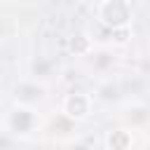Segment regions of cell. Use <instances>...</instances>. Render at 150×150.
Instances as JSON below:
<instances>
[{"label":"cell","mask_w":150,"mask_h":150,"mask_svg":"<svg viewBox=\"0 0 150 150\" xmlns=\"http://www.w3.org/2000/svg\"><path fill=\"white\" fill-rule=\"evenodd\" d=\"M96 19L103 28H127L134 21L131 0H98L96 2Z\"/></svg>","instance_id":"1"},{"label":"cell","mask_w":150,"mask_h":150,"mask_svg":"<svg viewBox=\"0 0 150 150\" xmlns=\"http://www.w3.org/2000/svg\"><path fill=\"white\" fill-rule=\"evenodd\" d=\"M91 105H94V101H91V96H89L87 91L73 89V91H68V94L63 96V101H61V112L68 115V117L75 120V122H84V120L91 115Z\"/></svg>","instance_id":"2"},{"label":"cell","mask_w":150,"mask_h":150,"mask_svg":"<svg viewBox=\"0 0 150 150\" xmlns=\"http://www.w3.org/2000/svg\"><path fill=\"white\" fill-rule=\"evenodd\" d=\"M38 124V115L30 105L16 103L7 115V129L12 136H28Z\"/></svg>","instance_id":"3"},{"label":"cell","mask_w":150,"mask_h":150,"mask_svg":"<svg viewBox=\"0 0 150 150\" xmlns=\"http://www.w3.org/2000/svg\"><path fill=\"white\" fill-rule=\"evenodd\" d=\"M45 96H47V87L42 82H38L35 77L33 80H23V82H19L14 87V101L23 103V105H35Z\"/></svg>","instance_id":"4"},{"label":"cell","mask_w":150,"mask_h":150,"mask_svg":"<svg viewBox=\"0 0 150 150\" xmlns=\"http://www.w3.org/2000/svg\"><path fill=\"white\" fill-rule=\"evenodd\" d=\"M68 52L73 56H91L94 54V40L87 33H73L68 38Z\"/></svg>","instance_id":"5"},{"label":"cell","mask_w":150,"mask_h":150,"mask_svg":"<svg viewBox=\"0 0 150 150\" xmlns=\"http://www.w3.org/2000/svg\"><path fill=\"white\" fill-rule=\"evenodd\" d=\"M103 145H105L108 150H127V148L134 145V136H131V131H127V129H112V131L105 134Z\"/></svg>","instance_id":"6"},{"label":"cell","mask_w":150,"mask_h":150,"mask_svg":"<svg viewBox=\"0 0 150 150\" xmlns=\"http://www.w3.org/2000/svg\"><path fill=\"white\" fill-rule=\"evenodd\" d=\"M124 120L131 124V127H141L150 120V108L145 103H131L124 108Z\"/></svg>","instance_id":"7"},{"label":"cell","mask_w":150,"mask_h":150,"mask_svg":"<svg viewBox=\"0 0 150 150\" xmlns=\"http://www.w3.org/2000/svg\"><path fill=\"white\" fill-rule=\"evenodd\" d=\"M96 96H98L101 101H120L122 87H120L117 82H112V80H103V82L96 84Z\"/></svg>","instance_id":"8"},{"label":"cell","mask_w":150,"mask_h":150,"mask_svg":"<svg viewBox=\"0 0 150 150\" xmlns=\"http://www.w3.org/2000/svg\"><path fill=\"white\" fill-rule=\"evenodd\" d=\"M75 120H70L68 115H63V112H59L54 120H52V131L54 134H70V131H75Z\"/></svg>","instance_id":"9"},{"label":"cell","mask_w":150,"mask_h":150,"mask_svg":"<svg viewBox=\"0 0 150 150\" xmlns=\"http://www.w3.org/2000/svg\"><path fill=\"white\" fill-rule=\"evenodd\" d=\"M30 73H33L35 80L38 77H49L52 75V61L49 59H35L30 63Z\"/></svg>","instance_id":"10"},{"label":"cell","mask_w":150,"mask_h":150,"mask_svg":"<svg viewBox=\"0 0 150 150\" xmlns=\"http://www.w3.org/2000/svg\"><path fill=\"white\" fill-rule=\"evenodd\" d=\"M112 61H115V59H112L110 52H96V54H94V66H96L98 70H108V68L112 66Z\"/></svg>","instance_id":"11"},{"label":"cell","mask_w":150,"mask_h":150,"mask_svg":"<svg viewBox=\"0 0 150 150\" xmlns=\"http://www.w3.org/2000/svg\"><path fill=\"white\" fill-rule=\"evenodd\" d=\"M110 35H112V42H115V45H127V42L131 40V26H127V28H115V30H110Z\"/></svg>","instance_id":"12"},{"label":"cell","mask_w":150,"mask_h":150,"mask_svg":"<svg viewBox=\"0 0 150 150\" xmlns=\"http://www.w3.org/2000/svg\"><path fill=\"white\" fill-rule=\"evenodd\" d=\"M12 145H16V141H14L12 136H5V134H0V148H12Z\"/></svg>","instance_id":"13"}]
</instances>
